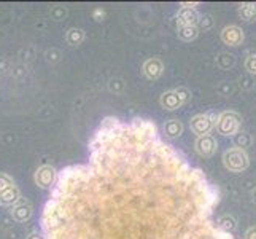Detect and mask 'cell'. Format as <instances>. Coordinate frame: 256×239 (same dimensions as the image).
<instances>
[{"label": "cell", "instance_id": "obj_1", "mask_svg": "<svg viewBox=\"0 0 256 239\" xmlns=\"http://www.w3.org/2000/svg\"><path fill=\"white\" fill-rule=\"evenodd\" d=\"M223 164L229 172L239 174L244 172L250 164V158L244 148L231 147L223 153Z\"/></svg>", "mask_w": 256, "mask_h": 239}, {"label": "cell", "instance_id": "obj_2", "mask_svg": "<svg viewBox=\"0 0 256 239\" xmlns=\"http://www.w3.org/2000/svg\"><path fill=\"white\" fill-rule=\"evenodd\" d=\"M240 115L234 110H226L218 115L215 126L222 136H236L240 129Z\"/></svg>", "mask_w": 256, "mask_h": 239}, {"label": "cell", "instance_id": "obj_3", "mask_svg": "<svg viewBox=\"0 0 256 239\" xmlns=\"http://www.w3.org/2000/svg\"><path fill=\"white\" fill-rule=\"evenodd\" d=\"M191 97V93L186 88H176V90L167 91L161 96V105L167 110H175L182 107L183 104H186Z\"/></svg>", "mask_w": 256, "mask_h": 239}, {"label": "cell", "instance_id": "obj_4", "mask_svg": "<svg viewBox=\"0 0 256 239\" xmlns=\"http://www.w3.org/2000/svg\"><path fill=\"white\" fill-rule=\"evenodd\" d=\"M216 115L214 113H200V115H196L191 123V131L194 132V134H198L199 137L200 136H207L208 132L215 128V123H216Z\"/></svg>", "mask_w": 256, "mask_h": 239}, {"label": "cell", "instance_id": "obj_5", "mask_svg": "<svg viewBox=\"0 0 256 239\" xmlns=\"http://www.w3.org/2000/svg\"><path fill=\"white\" fill-rule=\"evenodd\" d=\"M194 148H196V152L200 155V156H206V158H210L216 153L218 150V142L215 140L214 136H200L198 137L196 144H194Z\"/></svg>", "mask_w": 256, "mask_h": 239}, {"label": "cell", "instance_id": "obj_6", "mask_svg": "<svg viewBox=\"0 0 256 239\" xmlns=\"http://www.w3.org/2000/svg\"><path fill=\"white\" fill-rule=\"evenodd\" d=\"M244 31L239 28V26H226V28L222 31V40L223 43L229 47H239L244 43Z\"/></svg>", "mask_w": 256, "mask_h": 239}, {"label": "cell", "instance_id": "obj_7", "mask_svg": "<svg viewBox=\"0 0 256 239\" xmlns=\"http://www.w3.org/2000/svg\"><path fill=\"white\" fill-rule=\"evenodd\" d=\"M176 21H178V26H196L199 21V13L196 12L194 7L182 5L178 15H176Z\"/></svg>", "mask_w": 256, "mask_h": 239}, {"label": "cell", "instance_id": "obj_8", "mask_svg": "<svg viewBox=\"0 0 256 239\" xmlns=\"http://www.w3.org/2000/svg\"><path fill=\"white\" fill-rule=\"evenodd\" d=\"M162 70H164V66L162 63L158 58H153V59H148L146 63L144 64V72L148 78H158L162 75Z\"/></svg>", "mask_w": 256, "mask_h": 239}, {"label": "cell", "instance_id": "obj_9", "mask_svg": "<svg viewBox=\"0 0 256 239\" xmlns=\"http://www.w3.org/2000/svg\"><path fill=\"white\" fill-rule=\"evenodd\" d=\"M52 179H54V171L50 166H43L42 169L37 171V175H35V180L40 185V187L46 188L52 183Z\"/></svg>", "mask_w": 256, "mask_h": 239}, {"label": "cell", "instance_id": "obj_10", "mask_svg": "<svg viewBox=\"0 0 256 239\" xmlns=\"http://www.w3.org/2000/svg\"><path fill=\"white\" fill-rule=\"evenodd\" d=\"M237 15H239L240 20L250 23L256 20V4L254 2H245L242 5H239L237 8Z\"/></svg>", "mask_w": 256, "mask_h": 239}, {"label": "cell", "instance_id": "obj_11", "mask_svg": "<svg viewBox=\"0 0 256 239\" xmlns=\"http://www.w3.org/2000/svg\"><path fill=\"white\" fill-rule=\"evenodd\" d=\"M236 228H237V220L232 215L224 214V215H222L218 218V229H220V231L232 233Z\"/></svg>", "mask_w": 256, "mask_h": 239}, {"label": "cell", "instance_id": "obj_12", "mask_svg": "<svg viewBox=\"0 0 256 239\" xmlns=\"http://www.w3.org/2000/svg\"><path fill=\"white\" fill-rule=\"evenodd\" d=\"M199 35L198 26H178V37L184 42L196 40Z\"/></svg>", "mask_w": 256, "mask_h": 239}, {"label": "cell", "instance_id": "obj_13", "mask_svg": "<svg viewBox=\"0 0 256 239\" xmlns=\"http://www.w3.org/2000/svg\"><path fill=\"white\" fill-rule=\"evenodd\" d=\"M164 131L169 137H178L183 132V125L178 120H170L164 125Z\"/></svg>", "mask_w": 256, "mask_h": 239}, {"label": "cell", "instance_id": "obj_14", "mask_svg": "<svg viewBox=\"0 0 256 239\" xmlns=\"http://www.w3.org/2000/svg\"><path fill=\"white\" fill-rule=\"evenodd\" d=\"M216 64L222 67V69H229L236 64V58L232 55H228V53H223L220 55V58L216 59Z\"/></svg>", "mask_w": 256, "mask_h": 239}, {"label": "cell", "instance_id": "obj_15", "mask_svg": "<svg viewBox=\"0 0 256 239\" xmlns=\"http://www.w3.org/2000/svg\"><path fill=\"white\" fill-rule=\"evenodd\" d=\"M214 24H215V21H214V18H212V15H204V16H199V21L196 26H198L199 31L200 29L208 31V29L214 28Z\"/></svg>", "mask_w": 256, "mask_h": 239}, {"label": "cell", "instance_id": "obj_16", "mask_svg": "<svg viewBox=\"0 0 256 239\" xmlns=\"http://www.w3.org/2000/svg\"><path fill=\"white\" fill-rule=\"evenodd\" d=\"M236 144H237V147L244 148V150H245V147H248L252 144V137H250L248 132H237V134H236Z\"/></svg>", "mask_w": 256, "mask_h": 239}, {"label": "cell", "instance_id": "obj_17", "mask_svg": "<svg viewBox=\"0 0 256 239\" xmlns=\"http://www.w3.org/2000/svg\"><path fill=\"white\" fill-rule=\"evenodd\" d=\"M245 70L252 75H256V53H248V55H246Z\"/></svg>", "mask_w": 256, "mask_h": 239}, {"label": "cell", "instance_id": "obj_18", "mask_svg": "<svg viewBox=\"0 0 256 239\" xmlns=\"http://www.w3.org/2000/svg\"><path fill=\"white\" fill-rule=\"evenodd\" d=\"M67 40L70 45H78L83 40V31L80 29H70L67 34Z\"/></svg>", "mask_w": 256, "mask_h": 239}, {"label": "cell", "instance_id": "obj_19", "mask_svg": "<svg viewBox=\"0 0 256 239\" xmlns=\"http://www.w3.org/2000/svg\"><path fill=\"white\" fill-rule=\"evenodd\" d=\"M245 239H256V226H250L245 231Z\"/></svg>", "mask_w": 256, "mask_h": 239}, {"label": "cell", "instance_id": "obj_20", "mask_svg": "<svg viewBox=\"0 0 256 239\" xmlns=\"http://www.w3.org/2000/svg\"><path fill=\"white\" fill-rule=\"evenodd\" d=\"M216 239H234L231 236V233H224V231H220V229H216V233H215Z\"/></svg>", "mask_w": 256, "mask_h": 239}, {"label": "cell", "instance_id": "obj_21", "mask_svg": "<svg viewBox=\"0 0 256 239\" xmlns=\"http://www.w3.org/2000/svg\"><path fill=\"white\" fill-rule=\"evenodd\" d=\"M252 194H253V199L256 201V187H254V190L252 191Z\"/></svg>", "mask_w": 256, "mask_h": 239}]
</instances>
